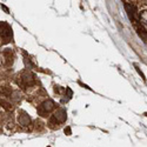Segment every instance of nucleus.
<instances>
[{
    "mask_svg": "<svg viewBox=\"0 0 147 147\" xmlns=\"http://www.w3.org/2000/svg\"><path fill=\"white\" fill-rule=\"evenodd\" d=\"M138 33H139V35L142 38V40L147 44V33H146L144 30H141V28H138Z\"/></svg>",
    "mask_w": 147,
    "mask_h": 147,
    "instance_id": "obj_7",
    "label": "nucleus"
},
{
    "mask_svg": "<svg viewBox=\"0 0 147 147\" xmlns=\"http://www.w3.org/2000/svg\"><path fill=\"white\" fill-rule=\"evenodd\" d=\"M53 109H54V102H53V100H46V101H44L41 104V106L39 108V112L41 114H44V113H48V112L53 111Z\"/></svg>",
    "mask_w": 147,
    "mask_h": 147,
    "instance_id": "obj_1",
    "label": "nucleus"
},
{
    "mask_svg": "<svg viewBox=\"0 0 147 147\" xmlns=\"http://www.w3.org/2000/svg\"><path fill=\"white\" fill-rule=\"evenodd\" d=\"M11 34V27L6 22H0V35L7 36Z\"/></svg>",
    "mask_w": 147,
    "mask_h": 147,
    "instance_id": "obj_4",
    "label": "nucleus"
},
{
    "mask_svg": "<svg viewBox=\"0 0 147 147\" xmlns=\"http://www.w3.org/2000/svg\"><path fill=\"white\" fill-rule=\"evenodd\" d=\"M146 114H147V113H146Z\"/></svg>",
    "mask_w": 147,
    "mask_h": 147,
    "instance_id": "obj_12",
    "label": "nucleus"
},
{
    "mask_svg": "<svg viewBox=\"0 0 147 147\" xmlns=\"http://www.w3.org/2000/svg\"><path fill=\"white\" fill-rule=\"evenodd\" d=\"M65 133H67V136H69V134H71V129H69V127L65 128Z\"/></svg>",
    "mask_w": 147,
    "mask_h": 147,
    "instance_id": "obj_10",
    "label": "nucleus"
},
{
    "mask_svg": "<svg viewBox=\"0 0 147 147\" xmlns=\"http://www.w3.org/2000/svg\"><path fill=\"white\" fill-rule=\"evenodd\" d=\"M18 121H19V124L22 125V126H28V125L31 124V118L28 117V114H27L26 112L21 111V112L19 113Z\"/></svg>",
    "mask_w": 147,
    "mask_h": 147,
    "instance_id": "obj_2",
    "label": "nucleus"
},
{
    "mask_svg": "<svg viewBox=\"0 0 147 147\" xmlns=\"http://www.w3.org/2000/svg\"><path fill=\"white\" fill-rule=\"evenodd\" d=\"M66 118H67V114H66V111L64 108H58L54 112V119L58 122H64L66 120Z\"/></svg>",
    "mask_w": 147,
    "mask_h": 147,
    "instance_id": "obj_3",
    "label": "nucleus"
},
{
    "mask_svg": "<svg viewBox=\"0 0 147 147\" xmlns=\"http://www.w3.org/2000/svg\"><path fill=\"white\" fill-rule=\"evenodd\" d=\"M0 104H1V105H4V107H5L6 109H11V108H12V107H11V105H9L8 102L4 101V100H0Z\"/></svg>",
    "mask_w": 147,
    "mask_h": 147,
    "instance_id": "obj_9",
    "label": "nucleus"
},
{
    "mask_svg": "<svg viewBox=\"0 0 147 147\" xmlns=\"http://www.w3.org/2000/svg\"><path fill=\"white\" fill-rule=\"evenodd\" d=\"M21 78H22V81L25 82V84H32V82L34 81V76H33V74H31L30 72H25V73H22Z\"/></svg>",
    "mask_w": 147,
    "mask_h": 147,
    "instance_id": "obj_5",
    "label": "nucleus"
},
{
    "mask_svg": "<svg viewBox=\"0 0 147 147\" xmlns=\"http://www.w3.org/2000/svg\"><path fill=\"white\" fill-rule=\"evenodd\" d=\"M140 20L142 22V25L145 27H147V11H142L140 14Z\"/></svg>",
    "mask_w": 147,
    "mask_h": 147,
    "instance_id": "obj_6",
    "label": "nucleus"
},
{
    "mask_svg": "<svg viewBox=\"0 0 147 147\" xmlns=\"http://www.w3.org/2000/svg\"><path fill=\"white\" fill-rule=\"evenodd\" d=\"M0 65H1V59H0Z\"/></svg>",
    "mask_w": 147,
    "mask_h": 147,
    "instance_id": "obj_11",
    "label": "nucleus"
},
{
    "mask_svg": "<svg viewBox=\"0 0 147 147\" xmlns=\"http://www.w3.org/2000/svg\"><path fill=\"white\" fill-rule=\"evenodd\" d=\"M12 99H13V100H20V94L18 93V92H13V93H12Z\"/></svg>",
    "mask_w": 147,
    "mask_h": 147,
    "instance_id": "obj_8",
    "label": "nucleus"
}]
</instances>
